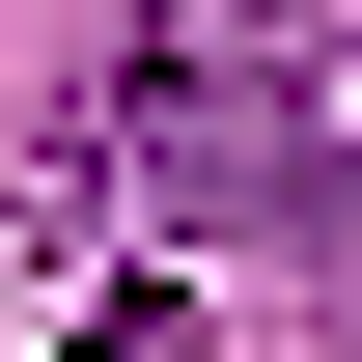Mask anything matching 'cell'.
Returning a JSON list of instances; mask_svg holds the SVG:
<instances>
[{
    "mask_svg": "<svg viewBox=\"0 0 362 362\" xmlns=\"http://www.w3.org/2000/svg\"><path fill=\"white\" fill-rule=\"evenodd\" d=\"M84 362H195V307H168V279H112V307H84Z\"/></svg>",
    "mask_w": 362,
    "mask_h": 362,
    "instance_id": "obj_2",
    "label": "cell"
},
{
    "mask_svg": "<svg viewBox=\"0 0 362 362\" xmlns=\"http://www.w3.org/2000/svg\"><path fill=\"white\" fill-rule=\"evenodd\" d=\"M112 195H139L168 251L307 223V0H139V56H112Z\"/></svg>",
    "mask_w": 362,
    "mask_h": 362,
    "instance_id": "obj_1",
    "label": "cell"
}]
</instances>
